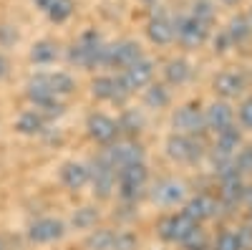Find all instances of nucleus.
I'll list each match as a JSON object with an SVG mask.
<instances>
[{
  "label": "nucleus",
  "mask_w": 252,
  "mask_h": 250,
  "mask_svg": "<svg viewBox=\"0 0 252 250\" xmlns=\"http://www.w3.org/2000/svg\"><path fill=\"white\" fill-rule=\"evenodd\" d=\"M103 53H106L103 38L96 31H86L71 43L68 64H76L83 69H98V66H103Z\"/></svg>",
  "instance_id": "f257e3e1"
},
{
  "label": "nucleus",
  "mask_w": 252,
  "mask_h": 250,
  "mask_svg": "<svg viewBox=\"0 0 252 250\" xmlns=\"http://www.w3.org/2000/svg\"><path fill=\"white\" fill-rule=\"evenodd\" d=\"M26 96L28 101L35 107V111H40L43 116H61L63 114V104L61 99L53 94L51 89V81H48V73H33L26 83Z\"/></svg>",
  "instance_id": "f03ea898"
},
{
  "label": "nucleus",
  "mask_w": 252,
  "mask_h": 250,
  "mask_svg": "<svg viewBox=\"0 0 252 250\" xmlns=\"http://www.w3.org/2000/svg\"><path fill=\"white\" fill-rule=\"evenodd\" d=\"M146 179H149V170H146L144 162L124 167V170L116 175V192H119V197L124 202H129V205H136V200L144 195Z\"/></svg>",
  "instance_id": "7ed1b4c3"
},
{
  "label": "nucleus",
  "mask_w": 252,
  "mask_h": 250,
  "mask_svg": "<svg viewBox=\"0 0 252 250\" xmlns=\"http://www.w3.org/2000/svg\"><path fill=\"white\" fill-rule=\"evenodd\" d=\"M96 159L103 162V164H109L111 170L119 175L124 167L144 162V149L139 147V144H134V142H116V144H106V149H103Z\"/></svg>",
  "instance_id": "20e7f679"
},
{
  "label": "nucleus",
  "mask_w": 252,
  "mask_h": 250,
  "mask_svg": "<svg viewBox=\"0 0 252 250\" xmlns=\"http://www.w3.org/2000/svg\"><path fill=\"white\" fill-rule=\"evenodd\" d=\"M141 46L136 40H119V43H106V53H103V66L109 69H129L136 61H141Z\"/></svg>",
  "instance_id": "39448f33"
},
{
  "label": "nucleus",
  "mask_w": 252,
  "mask_h": 250,
  "mask_svg": "<svg viewBox=\"0 0 252 250\" xmlns=\"http://www.w3.org/2000/svg\"><path fill=\"white\" fill-rule=\"evenodd\" d=\"M207 23L197 20L194 15H179L174 18V38L187 48H197L207 38Z\"/></svg>",
  "instance_id": "423d86ee"
},
{
  "label": "nucleus",
  "mask_w": 252,
  "mask_h": 250,
  "mask_svg": "<svg viewBox=\"0 0 252 250\" xmlns=\"http://www.w3.org/2000/svg\"><path fill=\"white\" fill-rule=\"evenodd\" d=\"M28 240L35 243V245H48V243H56L66 235V225L56 217H38L35 222L28 225L26 230Z\"/></svg>",
  "instance_id": "0eeeda50"
},
{
  "label": "nucleus",
  "mask_w": 252,
  "mask_h": 250,
  "mask_svg": "<svg viewBox=\"0 0 252 250\" xmlns=\"http://www.w3.org/2000/svg\"><path fill=\"white\" fill-rule=\"evenodd\" d=\"M194 227H197V222L189 217V215H184V213H179V215H166V217L159 222V235H161V240H166V243H184L187 235L192 233Z\"/></svg>",
  "instance_id": "6e6552de"
},
{
  "label": "nucleus",
  "mask_w": 252,
  "mask_h": 250,
  "mask_svg": "<svg viewBox=\"0 0 252 250\" xmlns=\"http://www.w3.org/2000/svg\"><path fill=\"white\" fill-rule=\"evenodd\" d=\"M91 94H94L96 99H101V101H116V104H121L131 91L124 86L121 76L103 73V76H96V78H94V83H91Z\"/></svg>",
  "instance_id": "1a4fd4ad"
},
{
  "label": "nucleus",
  "mask_w": 252,
  "mask_h": 250,
  "mask_svg": "<svg viewBox=\"0 0 252 250\" xmlns=\"http://www.w3.org/2000/svg\"><path fill=\"white\" fill-rule=\"evenodd\" d=\"M86 129H89V137L98 144H114V139L119 137V121H114L111 116L106 114H91L86 119Z\"/></svg>",
  "instance_id": "9d476101"
},
{
  "label": "nucleus",
  "mask_w": 252,
  "mask_h": 250,
  "mask_svg": "<svg viewBox=\"0 0 252 250\" xmlns=\"http://www.w3.org/2000/svg\"><path fill=\"white\" fill-rule=\"evenodd\" d=\"M91 187H94V195L101 197V200H106L114 195L116 190V172L111 170L109 164H103V162H94L91 164Z\"/></svg>",
  "instance_id": "9b49d317"
},
{
  "label": "nucleus",
  "mask_w": 252,
  "mask_h": 250,
  "mask_svg": "<svg viewBox=\"0 0 252 250\" xmlns=\"http://www.w3.org/2000/svg\"><path fill=\"white\" fill-rule=\"evenodd\" d=\"M119 76H121V81H124V86L134 94L136 89L149 86V81H152V76H154V64H152L149 58H141V61H136L134 66L124 69Z\"/></svg>",
  "instance_id": "f8f14e48"
},
{
  "label": "nucleus",
  "mask_w": 252,
  "mask_h": 250,
  "mask_svg": "<svg viewBox=\"0 0 252 250\" xmlns=\"http://www.w3.org/2000/svg\"><path fill=\"white\" fill-rule=\"evenodd\" d=\"M166 154L177 162H194L202 152H199V144L189 137V134H172L166 139Z\"/></svg>",
  "instance_id": "ddd939ff"
},
{
  "label": "nucleus",
  "mask_w": 252,
  "mask_h": 250,
  "mask_svg": "<svg viewBox=\"0 0 252 250\" xmlns=\"http://www.w3.org/2000/svg\"><path fill=\"white\" fill-rule=\"evenodd\" d=\"M146 36H149L152 43L157 46H166L174 40V20L164 13H154L146 23Z\"/></svg>",
  "instance_id": "4468645a"
},
{
  "label": "nucleus",
  "mask_w": 252,
  "mask_h": 250,
  "mask_svg": "<svg viewBox=\"0 0 252 250\" xmlns=\"http://www.w3.org/2000/svg\"><path fill=\"white\" fill-rule=\"evenodd\" d=\"M61 182L68 187V190H83L89 182H91V167L89 164H83V162H66L61 167V172H58Z\"/></svg>",
  "instance_id": "2eb2a0df"
},
{
  "label": "nucleus",
  "mask_w": 252,
  "mask_h": 250,
  "mask_svg": "<svg viewBox=\"0 0 252 250\" xmlns=\"http://www.w3.org/2000/svg\"><path fill=\"white\" fill-rule=\"evenodd\" d=\"M172 124L179 134H197V132H202V127L207 121H204V116L199 114L197 107H182V109L174 111Z\"/></svg>",
  "instance_id": "dca6fc26"
},
{
  "label": "nucleus",
  "mask_w": 252,
  "mask_h": 250,
  "mask_svg": "<svg viewBox=\"0 0 252 250\" xmlns=\"http://www.w3.org/2000/svg\"><path fill=\"white\" fill-rule=\"evenodd\" d=\"M15 132L23 134V137H43L48 132V121L46 116L35 111V109H28L23 114H18L15 119Z\"/></svg>",
  "instance_id": "f3484780"
},
{
  "label": "nucleus",
  "mask_w": 252,
  "mask_h": 250,
  "mask_svg": "<svg viewBox=\"0 0 252 250\" xmlns=\"http://www.w3.org/2000/svg\"><path fill=\"white\" fill-rule=\"evenodd\" d=\"M184 197V187L177 179H159L152 187V200L157 205H177Z\"/></svg>",
  "instance_id": "a211bd4d"
},
{
  "label": "nucleus",
  "mask_w": 252,
  "mask_h": 250,
  "mask_svg": "<svg viewBox=\"0 0 252 250\" xmlns=\"http://www.w3.org/2000/svg\"><path fill=\"white\" fill-rule=\"evenodd\" d=\"M184 215H189L194 222H202V220L215 217V215H217V200L209 197V195H197L194 200L187 202Z\"/></svg>",
  "instance_id": "6ab92c4d"
},
{
  "label": "nucleus",
  "mask_w": 252,
  "mask_h": 250,
  "mask_svg": "<svg viewBox=\"0 0 252 250\" xmlns=\"http://www.w3.org/2000/svg\"><path fill=\"white\" fill-rule=\"evenodd\" d=\"M215 89H217V94H222L224 99H232V96H237V94L245 91V76L237 73V71L220 73L217 81H215Z\"/></svg>",
  "instance_id": "aec40b11"
},
{
  "label": "nucleus",
  "mask_w": 252,
  "mask_h": 250,
  "mask_svg": "<svg viewBox=\"0 0 252 250\" xmlns=\"http://www.w3.org/2000/svg\"><path fill=\"white\" fill-rule=\"evenodd\" d=\"M204 121L220 134L222 129H229V127H232V109H229L227 104H212V107L207 109Z\"/></svg>",
  "instance_id": "412c9836"
},
{
  "label": "nucleus",
  "mask_w": 252,
  "mask_h": 250,
  "mask_svg": "<svg viewBox=\"0 0 252 250\" xmlns=\"http://www.w3.org/2000/svg\"><path fill=\"white\" fill-rule=\"evenodd\" d=\"M56 58H58V46L48 38L31 46V61L35 66H51V64H56Z\"/></svg>",
  "instance_id": "4be33fe9"
},
{
  "label": "nucleus",
  "mask_w": 252,
  "mask_h": 250,
  "mask_svg": "<svg viewBox=\"0 0 252 250\" xmlns=\"http://www.w3.org/2000/svg\"><path fill=\"white\" fill-rule=\"evenodd\" d=\"M240 147V132L237 129H222L217 134V144H215V159H229L232 157V152Z\"/></svg>",
  "instance_id": "5701e85b"
},
{
  "label": "nucleus",
  "mask_w": 252,
  "mask_h": 250,
  "mask_svg": "<svg viewBox=\"0 0 252 250\" xmlns=\"http://www.w3.org/2000/svg\"><path fill=\"white\" fill-rule=\"evenodd\" d=\"M114 238H116V233L111 230V227H94V230H89L83 245H86L89 250H111Z\"/></svg>",
  "instance_id": "b1692460"
},
{
  "label": "nucleus",
  "mask_w": 252,
  "mask_h": 250,
  "mask_svg": "<svg viewBox=\"0 0 252 250\" xmlns=\"http://www.w3.org/2000/svg\"><path fill=\"white\" fill-rule=\"evenodd\" d=\"M48 81H51V89L58 99L71 96L76 91V78L68 71H53V73H48Z\"/></svg>",
  "instance_id": "393cba45"
},
{
  "label": "nucleus",
  "mask_w": 252,
  "mask_h": 250,
  "mask_svg": "<svg viewBox=\"0 0 252 250\" xmlns=\"http://www.w3.org/2000/svg\"><path fill=\"white\" fill-rule=\"evenodd\" d=\"M224 33H227V38H229V43H232V46H237V43H242V40H247L250 33H252V26H250L247 15L232 18V20H229V26L224 28Z\"/></svg>",
  "instance_id": "a878e982"
},
{
  "label": "nucleus",
  "mask_w": 252,
  "mask_h": 250,
  "mask_svg": "<svg viewBox=\"0 0 252 250\" xmlns=\"http://www.w3.org/2000/svg\"><path fill=\"white\" fill-rule=\"evenodd\" d=\"M96 222H98V210L91 207V205L78 207V210L73 213V217H71V225L76 227V230H94Z\"/></svg>",
  "instance_id": "bb28decb"
},
{
  "label": "nucleus",
  "mask_w": 252,
  "mask_h": 250,
  "mask_svg": "<svg viewBox=\"0 0 252 250\" xmlns=\"http://www.w3.org/2000/svg\"><path fill=\"white\" fill-rule=\"evenodd\" d=\"M189 73H192V69H189V64H187L184 58H172L169 64H166V69H164L166 81H169V83H177V86L189 78Z\"/></svg>",
  "instance_id": "cd10ccee"
},
{
  "label": "nucleus",
  "mask_w": 252,
  "mask_h": 250,
  "mask_svg": "<svg viewBox=\"0 0 252 250\" xmlns=\"http://www.w3.org/2000/svg\"><path fill=\"white\" fill-rule=\"evenodd\" d=\"M144 101H146V107H152V109H164V107H169L172 96H169V89H166V86H161V83H154V86L146 89Z\"/></svg>",
  "instance_id": "c85d7f7f"
},
{
  "label": "nucleus",
  "mask_w": 252,
  "mask_h": 250,
  "mask_svg": "<svg viewBox=\"0 0 252 250\" xmlns=\"http://www.w3.org/2000/svg\"><path fill=\"white\" fill-rule=\"evenodd\" d=\"M245 195V187L240 182V175H229L222 179V200L229 202V205H235L237 200H242Z\"/></svg>",
  "instance_id": "c756f323"
},
{
  "label": "nucleus",
  "mask_w": 252,
  "mask_h": 250,
  "mask_svg": "<svg viewBox=\"0 0 252 250\" xmlns=\"http://www.w3.org/2000/svg\"><path fill=\"white\" fill-rule=\"evenodd\" d=\"M141 127H144V116L139 114V111H124L121 114V119H119V134L124 132V134H139L141 132Z\"/></svg>",
  "instance_id": "7c9ffc66"
},
{
  "label": "nucleus",
  "mask_w": 252,
  "mask_h": 250,
  "mask_svg": "<svg viewBox=\"0 0 252 250\" xmlns=\"http://www.w3.org/2000/svg\"><path fill=\"white\" fill-rule=\"evenodd\" d=\"M46 15L53 20V23H66V20L73 15V0H53V5L46 10Z\"/></svg>",
  "instance_id": "2f4dec72"
},
{
  "label": "nucleus",
  "mask_w": 252,
  "mask_h": 250,
  "mask_svg": "<svg viewBox=\"0 0 252 250\" xmlns=\"http://www.w3.org/2000/svg\"><path fill=\"white\" fill-rule=\"evenodd\" d=\"M189 15H194L197 20H202V23L209 26L215 20V5L209 3V0H197V3L192 5V13H189Z\"/></svg>",
  "instance_id": "473e14b6"
},
{
  "label": "nucleus",
  "mask_w": 252,
  "mask_h": 250,
  "mask_svg": "<svg viewBox=\"0 0 252 250\" xmlns=\"http://www.w3.org/2000/svg\"><path fill=\"white\" fill-rule=\"evenodd\" d=\"M18 38H20V33H18L15 26H10V23H0V48H3V51L13 48V46L18 43Z\"/></svg>",
  "instance_id": "72a5a7b5"
},
{
  "label": "nucleus",
  "mask_w": 252,
  "mask_h": 250,
  "mask_svg": "<svg viewBox=\"0 0 252 250\" xmlns=\"http://www.w3.org/2000/svg\"><path fill=\"white\" fill-rule=\"evenodd\" d=\"M136 248H139L136 235L129 233V230H121V233H116V238H114V248H111V250H136Z\"/></svg>",
  "instance_id": "f704fd0d"
},
{
  "label": "nucleus",
  "mask_w": 252,
  "mask_h": 250,
  "mask_svg": "<svg viewBox=\"0 0 252 250\" xmlns=\"http://www.w3.org/2000/svg\"><path fill=\"white\" fill-rule=\"evenodd\" d=\"M215 250H242V245L235 233H222L215 243Z\"/></svg>",
  "instance_id": "c9c22d12"
},
{
  "label": "nucleus",
  "mask_w": 252,
  "mask_h": 250,
  "mask_svg": "<svg viewBox=\"0 0 252 250\" xmlns=\"http://www.w3.org/2000/svg\"><path fill=\"white\" fill-rule=\"evenodd\" d=\"M187 250H204V233L199 230V227H194L192 233L187 235V240L182 243Z\"/></svg>",
  "instance_id": "e433bc0d"
},
{
  "label": "nucleus",
  "mask_w": 252,
  "mask_h": 250,
  "mask_svg": "<svg viewBox=\"0 0 252 250\" xmlns=\"http://www.w3.org/2000/svg\"><path fill=\"white\" fill-rule=\"evenodd\" d=\"M235 170H237V172H252V147H245V149L237 154Z\"/></svg>",
  "instance_id": "4c0bfd02"
},
{
  "label": "nucleus",
  "mask_w": 252,
  "mask_h": 250,
  "mask_svg": "<svg viewBox=\"0 0 252 250\" xmlns=\"http://www.w3.org/2000/svg\"><path fill=\"white\" fill-rule=\"evenodd\" d=\"M240 121L245 124V127L252 129V99H247L242 107H240Z\"/></svg>",
  "instance_id": "58836bf2"
},
{
  "label": "nucleus",
  "mask_w": 252,
  "mask_h": 250,
  "mask_svg": "<svg viewBox=\"0 0 252 250\" xmlns=\"http://www.w3.org/2000/svg\"><path fill=\"white\" fill-rule=\"evenodd\" d=\"M8 73H10V61H8L5 51H0V81H5Z\"/></svg>",
  "instance_id": "ea45409f"
},
{
  "label": "nucleus",
  "mask_w": 252,
  "mask_h": 250,
  "mask_svg": "<svg viewBox=\"0 0 252 250\" xmlns=\"http://www.w3.org/2000/svg\"><path fill=\"white\" fill-rule=\"evenodd\" d=\"M227 48H232V43H229V38H227V33L222 31L217 38H215V51H227Z\"/></svg>",
  "instance_id": "a19ab883"
},
{
  "label": "nucleus",
  "mask_w": 252,
  "mask_h": 250,
  "mask_svg": "<svg viewBox=\"0 0 252 250\" xmlns=\"http://www.w3.org/2000/svg\"><path fill=\"white\" fill-rule=\"evenodd\" d=\"M237 240H240L242 248L245 245H252V227H242V230L237 233Z\"/></svg>",
  "instance_id": "79ce46f5"
},
{
  "label": "nucleus",
  "mask_w": 252,
  "mask_h": 250,
  "mask_svg": "<svg viewBox=\"0 0 252 250\" xmlns=\"http://www.w3.org/2000/svg\"><path fill=\"white\" fill-rule=\"evenodd\" d=\"M33 3H35V8H40V10L46 13V10L53 5V0H33Z\"/></svg>",
  "instance_id": "37998d69"
},
{
  "label": "nucleus",
  "mask_w": 252,
  "mask_h": 250,
  "mask_svg": "<svg viewBox=\"0 0 252 250\" xmlns=\"http://www.w3.org/2000/svg\"><path fill=\"white\" fill-rule=\"evenodd\" d=\"M0 250H10V245H8V238H5V235H0Z\"/></svg>",
  "instance_id": "c03bdc74"
},
{
  "label": "nucleus",
  "mask_w": 252,
  "mask_h": 250,
  "mask_svg": "<svg viewBox=\"0 0 252 250\" xmlns=\"http://www.w3.org/2000/svg\"><path fill=\"white\" fill-rule=\"evenodd\" d=\"M141 3H146V5H157L159 0H141Z\"/></svg>",
  "instance_id": "a18cd8bd"
},
{
  "label": "nucleus",
  "mask_w": 252,
  "mask_h": 250,
  "mask_svg": "<svg viewBox=\"0 0 252 250\" xmlns=\"http://www.w3.org/2000/svg\"><path fill=\"white\" fill-rule=\"evenodd\" d=\"M222 3H227V5H235V3H240V0H222Z\"/></svg>",
  "instance_id": "49530a36"
},
{
  "label": "nucleus",
  "mask_w": 252,
  "mask_h": 250,
  "mask_svg": "<svg viewBox=\"0 0 252 250\" xmlns=\"http://www.w3.org/2000/svg\"><path fill=\"white\" fill-rule=\"evenodd\" d=\"M247 20H250V26H252V10H250V15H247Z\"/></svg>",
  "instance_id": "de8ad7c7"
}]
</instances>
